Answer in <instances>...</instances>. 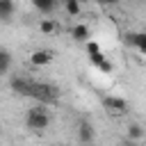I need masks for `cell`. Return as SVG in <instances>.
Segmentation results:
<instances>
[{"label":"cell","instance_id":"6da1fadb","mask_svg":"<svg viewBox=\"0 0 146 146\" xmlns=\"http://www.w3.org/2000/svg\"><path fill=\"white\" fill-rule=\"evenodd\" d=\"M30 98H36V100L43 103V105H52V103H57V98H59V89H57L55 84H50V82H34V80H32Z\"/></svg>","mask_w":146,"mask_h":146},{"label":"cell","instance_id":"7a4b0ae2","mask_svg":"<svg viewBox=\"0 0 146 146\" xmlns=\"http://www.w3.org/2000/svg\"><path fill=\"white\" fill-rule=\"evenodd\" d=\"M25 125L30 130H46L50 125V114L43 110V107H32L27 110L25 114Z\"/></svg>","mask_w":146,"mask_h":146},{"label":"cell","instance_id":"3957f363","mask_svg":"<svg viewBox=\"0 0 146 146\" xmlns=\"http://www.w3.org/2000/svg\"><path fill=\"white\" fill-rule=\"evenodd\" d=\"M52 59H55V52H52V50H48V48L34 50V52L30 55V62H32L34 66H48Z\"/></svg>","mask_w":146,"mask_h":146},{"label":"cell","instance_id":"277c9868","mask_svg":"<svg viewBox=\"0 0 146 146\" xmlns=\"http://www.w3.org/2000/svg\"><path fill=\"white\" fill-rule=\"evenodd\" d=\"M11 91H16L18 96H30V89H32V80L27 78H11Z\"/></svg>","mask_w":146,"mask_h":146},{"label":"cell","instance_id":"5b68a950","mask_svg":"<svg viewBox=\"0 0 146 146\" xmlns=\"http://www.w3.org/2000/svg\"><path fill=\"white\" fill-rule=\"evenodd\" d=\"M71 36H73L78 43H84V41H89L91 32H89V27H87L84 23H75V25L71 27Z\"/></svg>","mask_w":146,"mask_h":146},{"label":"cell","instance_id":"8992f818","mask_svg":"<svg viewBox=\"0 0 146 146\" xmlns=\"http://www.w3.org/2000/svg\"><path fill=\"white\" fill-rule=\"evenodd\" d=\"M94 137H96L94 125H91L89 121H82V123L78 125V139H80V141H94Z\"/></svg>","mask_w":146,"mask_h":146},{"label":"cell","instance_id":"52a82bcc","mask_svg":"<svg viewBox=\"0 0 146 146\" xmlns=\"http://www.w3.org/2000/svg\"><path fill=\"white\" fill-rule=\"evenodd\" d=\"M103 103H105V107L112 110V112H125V110H128V103H125L123 98H116V96H107Z\"/></svg>","mask_w":146,"mask_h":146},{"label":"cell","instance_id":"ba28073f","mask_svg":"<svg viewBox=\"0 0 146 146\" xmlns=\"http://www.w3.org/2000/svg\"><path fill=\"white\" fill-rule=\"evenodd\" d=\"M14 11H16L14 0H0V21H9Z\"/></svg>","mask_w":146,"mask_h":146},{"label":"cell","instance_id":"9c48e42d","mask_svg":"<svg viewBox=\"0 0 146 146\" xmlns=\"http://www.w3.org/2000/svg\"><path fill=\"white\" fill-rule=\"evenodd\" d=\"M57 2H59V0H32V5H34L41 14H50V11H55Z\"/></svg>","mask_w":146,"mask_h":146},{"label":"cell","instance_id":"30bf717a","mask_svg":"<svg viewBox=\"0 0 146 146\" xmlns=\"http://www.w3.org/2000/svg\"><path fill=\"white\" fill-rule=\"evenodd\" d=\"M11 68V52L7 48H0V75H5Z\"/></svg>","mask_w":146,"mask_h":146},{"label":"cell","instance_id":"8fae6325","mask_svg":"<svg viewBox=\"0 0 146 146\" xmlns=\"http://www.w3.org/2000/svg\"><path fill=\"white\" fill-rule=\"evenodd\" d=\"M141 137H144V128L139 123H132L128 128V141H141Z\"/></svg>","mask_w":146,"mask_h":146},{"label":"cell","instance_id":"7c38bea8","mask_svg":"<svg viewBox=\"0 0 146 146\" xmlns=\"http://www.w3.org/2000/svg\"><path fill=\"white\" fill-rule=\"evenodd\" d=\"M64 9H66L68 16H80V11H82V2H78V0H64Z\"/></svg>","mask_w":146,"mask_h":146},{"label":"cell","instance_id":"4fadbf2b","mask_svg":"<svg viewBox=\"0 0 146 146\" xmlns=\"http://www.w3.org/2000/svg\"><path fill=\"white\" fill-rule=\"evenodd\" d=\"M39 30H41L43 34H52V32H57V21H55V18H43V21L39 23Z\"/></svg>","mask_w":146,"mask_h":146},{"label":"cell","instance_id":"5bb4252c","mask_svg":"<svg viewBox=\"0 0 146 146\" xmlns=\"http://www.w3.org/2000/svg\"><path fill=\"white\" fill-rule=\"evenodd\" d=\"M132 48H137V52H146V34L144 32H135V46Z\"/></svg>","mask_w":146,"mask_h":146},{"label":"cell","instance_id":"9a60e30c","mask_svg":"<svg viewBox=\"0 0 146 146\" xmlns=\"http://www.w3.org/2000/svg\"><path fill=\"white\" fill-rule=\"evenodd\" d=\"M105 59V55H103V50H96V52H89V62L94 64V66H98L100 62Z\"/></svg>","mask_w":146,"mask_h":146},{"label":"cell","instance_id":"2e32d148","mask_svg":"<svg viewBox=\"0 0 146 146\" xmlns=\"http://www.w3.org/2000/svg\"><path fill=\"white\" fill-rule=\"evenodd\" d=\"M98 68H100L103 73H112V62H107V59H103V62L98 64Z\"/></svg>","mask_w":146,"mask_h":146},{"label":"cell","instance_id":"e0dca14e","mask_svg":"<svg viewBox=\"0 0 146 146\" xmlns=\"http://www.w3.org/2000/svg\"><path fill=\"white\" fill-rule=\"evenodd\" d=\"M123 41H125L128 46H135V32H125V36H123Z\"/></svg>","mask_w":146,"mask_h":146},{"label":"cell","instance_id":"ac0fdd59","mask_svg":"<svg viewBox=\"0 0 146 146\" xmlns=\"http://www.w3.org/2000/svg\"><path fill=\"white\" fill-rule=\"evenodd\" d=\"M98 5H103V7H116L119 5V0H96Z\"/></svg>","mask_w":146,"mask_h":146},{"label":"cell","instance_id":"d6986e66","mask_svg":"<svg viewBox=\"0 0 146 146\" xmlns=\"http://www.w3.org/2000/svg\"><path fill=\"white\" fill-rule=\"evenodd\" d=\"M0 84H2V75H0Z\"/></svg>","mask_w":146,"mask_h":146},{"label":"cell","instance_id":"ffe728a7","mask_svg":"<svg viewBox=\"0 0 146 146\" xmlns=\"http://www.w3.org/2000/svg\"><path fill=\"white\" fill-rule=\"evenodd\" d=\"M78 2H87V0H78Z\"/></svg>","mask_w":146,"mask_h":146},{"label":"cell","instance_id":"44dd1931","mask_svg":"<svg viewBox=\"0 0 146 146\" xmlns=\"http://www.w3.org/2000/svg\"><path fill=\"white\" fill-rule=\"evenodd\" d=\"M135 2H139V0H135Z\"/></svg>","mask_w":146,"mask_h":146}]
</instances>
